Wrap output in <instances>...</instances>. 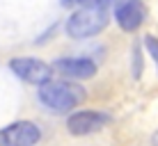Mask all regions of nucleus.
Instances as JSON below:
<instances>
[{"mask_svg": "<svg viewBox=\"0 0 158 146\" xmlns=\"http://www.w3.org/2000/svg\"><path fill=\"white\" fill-rule=\"evenodd\" d=\"M60 2H62L64 7H71V5H76V2H78V0H60Z\"/></svg>", "mask_w": 158, "mask_h": 146, "instance_id": "9d476101", "label": "nucleus"}, {"mask_svg": "<svg viewBox=\"0 0 158 146\" xmlns=\"http://www.w3.org/2000/svg\"><path fill=\"white\" fill-rule=\"evenodd\" d=\"M83 98L85 89L69 80H48V82L39 85V101L55 112L73 110L76 105L83 103Z\"/></svg>", "mask_w": 158, "mask_h": 146, "instance_id": "f257e3e1", "label": "nucleus"}, {"mask_svg": "<svg viewBox=\"0 0 158 146\" xmlns=\"http://www.w3.org/2000/svg\"><path fill=\"white\" fill-rule=\"evenodd\" d=\"M106 123H108V114L94 112V110H80V112H76V114L69 116L67 128H69L71 135L83 137V135H92V132L101 130Z\"/></svg>", "mask_w": 158, "mask_h": 146, "instance_id": "39448f33", "label": "nucleus"}, {"mask_svg": "<svg viewBox=\"0 0 158 146\" xmlns=\"http://www.w3.org/2000/svg\"><path fill=\"white\" fill-rule=\"evenodd\" d=\"M151 144H154V146H158V132L154 135V137H151Z\"/></svg>", "mask_w": 158, "mask_h": 146, "instance_id": "9b49d317", "label": "nucleus"}, {"mask_svg": "<svg viewBox=\"0 0 158 146\" xmlns=\"http://www.w3.org/2000/svg\"><path fill=\"white\" fill-rule=\"evenodd\" d=\"M108 25V9H94V7H80L67 18V34L73 39L94 37Z\"/></svg>", "mask_w": 158, "mask_h": 146, "instance_id": "f03ea898", "label": "nucleus"}, {"mask_svg": "<svg viewBox=\"0 0 158 146\" xmlns=\"http://www.w3.org/2000/svg\"><path fill=\"white\" fill-rule=\"evenodd\" d=\"M144 46H147V50H149V55H151V59H154V64L158 69V39L151 37V34H147L144 37Z\"/></svg>", "mask_w": 158, "mask_h": 146, "instance_id": "6e6552de", "label": "nucleus"}, {"mask_svg": "<svg viewBox=\"0 0 158 146\" xmlns=\"http://www.w3.org/2000/svg\"><path fill=\"white\" fill-rule=\"evenodd\" d=\"M41 132L32 121H16L0 130V146H35Z\"/></svg>", "mask_w": 158, "mask_h": 146, "instance_id": "20e7f679", "label": "nucleus"}, {"mask_svg": "<svg viewBox=\"0 0 158 146\" xmlns=\"http://www.w3.org/2000/svg\"><path fill=\"white\" fill-rule=\"evenodd\" d=\"M57 73L67 75L71 80H78V78H92L96 73V64L92 59H85V57H62L53 64Z\"/></svg>", "mask_w": 158, "mask_h": 146, "instance_id": "0eeeda50", "label": "nucleus"}, {"mask_svg": "<svg viewBox=\"0 0 158 146\" xmlns=\"http://www.w3.org/2000/svg\"><path fill=\"white\" fill-rule=\"evenodd\" d=\"M83 7H94V9H110L117 0H78Z\"/></svg>", "mask_w": 158, "mask_h": 146, "instance_id": "1a4fd4ad", "label": "nucleus"}, {"mask_svg": "<svg viewBox=\"0 0 158 146\" xmlns=\"http://www.w3.org/2000/svg\"><path fill=\"white\" fill-rule=\"evenodd\" d=\"M144 16H147V9H144L142 0H124L115 12L117 25L122 30H126V32L138 30L140 25L144 23Z\"/></svg>", "mask_w": 158, "mask_h": 146, "instance_id": "423d86ee", "label": "nucleus"}, {"mask_svg": "<svg viewBox=\"0 0 158 146\" xmlns=\"http://www.w3.org/2000/svg\"><path fill=\"white\" fill-rule=\"evenodd\" d=\"M9 69L19 75L21 80L30 85H44L53 78V66L41 59H35V57H19V59H12L9 62Z\"/></svg>", "mask_w": 158, "mask_h": 146, "instance_id": "7ed1b4c3", "label": "nucleus"}]
</instances>
